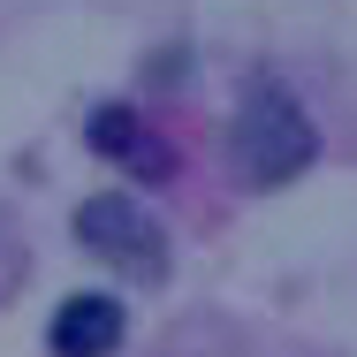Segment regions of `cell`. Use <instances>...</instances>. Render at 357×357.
I'll use <instances>...</instances> for the list:
<instances>
[{"label":"cell","mask_w":357,"mask_h":357,"mask_svg":"<svg viewBox=\"0 0 357 357\" xmlns=\"http://www.w3.org/2000/svg\"><path fill=\"white\" fill-rule=\"evenodd\" d=\"M91 144H99L107 160H137V167H152V175L167 167V152L144 137V122L130 114V107H99V114H91Z\"/></svg>","instance_id":"4"},{"label":"cell","mask_w":357,"mask_h":357,"mask_svg":"<svg viewBox=\"0 0 357 357\" xmlns=\"http://www.w3.org/2000/svg\"><path fill=\"white\" fill-rule=\"evenodd\" d=\"M236 167H243V183H259V190H274L289 175H304L312 160H319V130H312V114L296 107V91L274 84V76H259V84H243V107H236Z\"/></svg>","instance_id":"1"},{"label":"cell","mask_w":357,"mask_h":357,"mask_svg":"<svg viewBox=\"0 0 357 357\" xmlns=\"http://www.w3.org/2000/svg\"><path fill=\"white\" fill-rule=\"evenodd\" d=\"M76 236H84L91 259L122 266L130 282H160V274H167V236H160V220L144 213L137 198H122V190L84 198V206H76Z\"/></svg>","instance_id":"2"},{"label":"cell","mask_w":357,"mask_h":357,"mask_svg":"<svg viewBox=\"0 0 357 357\" xmlns=\"http://www.w3.org/2000/svg\"><path fill=\"white\" fill-rule=\"evenodd\" d=\"M46 342H54V357H114V342H122V304L99 296V289H84V296H69L54 312Z\"/></svg>","instance_id":"3"}]
</instances>
